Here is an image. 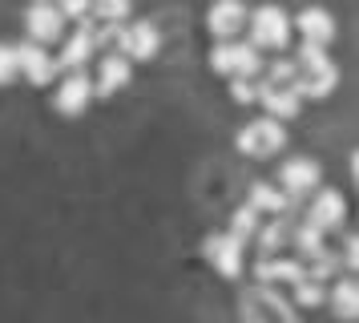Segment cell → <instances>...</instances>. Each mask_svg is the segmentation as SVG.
Masks as SVG:
<instances>
[{"instance_id": "cell-18", "label": "cell", "mask_w": 359, "mask_h": 323, "mask_svg": "<svg viewBox=\"0 0 359 323\" xmlns=\"http://www.w3.org/2000/svg\"><path fill=\"white\" fill-rule=\"evenodd\" d=\"M335 85H339V69L335 65H323V69H315V73H299V81H294L291 89H294V97L303 101V97H331L335 93Z\"/></svg>"}, {"instance_id": "cell-7", "label": "cell", "mask_w": 359, "mask_h": 323, "mask_svg": "<svg viewBox=\"0 0 359 323\" xmlns=\"http://www.w3.org/2000/svg\"><path fill=\"white\" fill-rule=\"evenodd\" d=\"M303 223H311L315 230H323V235L327 230H339V226L347 223V198H343L339 190H319L311 198Z\"/></svg>"}, {"instance_id": "cell-21", "label": "cell", "mask_w": 359, "mask_h": 323, "mask_svg": "<svg viewBox=\"0 0 359 323\" xmlns=\"http://www.w3.org/2000/svg\"><path fill=\"white\" fill-rule=\"evenodd\" d=\"M287 239H291V226H287V218H275V223H259V235H255V242H259L262 258H278V251L287 246Z\"/></svg>"}, {"instance_id": "cell-9", "label": "cell", "mask_w": 359, "mask_h": 323, "mask_svg": "<svg viewBox=\"0 0 359 323\" xmlns=\"http://www.w3.org/2000/svg\"><path fill=\"white\" fill-rule=\"evenodd\" d=\"M25 29H29V41L41 48L49 45V41H61V29H65L61 4H33L25 13Z\"/></svg>"}, {"instance_id": "cell-23", "label": "cell", "mask_w": 359, "mask_h": 323, "mask_svg": "<svg viewBox=\"0 0 359 323\" xmlns=\"http://www.w3.org/2000/svg\"><path fill=\"white\" fill-rule=\"evenodd\" d=\"M226 235H230V239H238L246 246V242L259 235V214H255L250 206H238L234 214H230V230H226Z\"/></svg>"}, {"instance_id": "cell-8", "label": "cell", "mask_w": 359, "mask_h": 323, "mask_svg": "<svg viewBox=\"0 0 359 323\" xmlns=\"http://www.w3.org/2000/svg\"><path fill=\"white\" fill-rule=\"evenodd\" d=\"M278 186H283L287 198L299 202L303 194H311L315 186H319V162L315 158H287L283 170H278Z\"/></svg>"}, {"instance_id": "cell-16", "label": "cell", "mask_w": 359, "mask_h": 323, "mask_svg": "<svg viewBox=\"0 0 359 323\" xmlns=\"http://www.w3.org/2000/svg\"><path fill=\"white\" fill-rule=\"evenodd\" d=\"M259 101H262V110H266L262 117H271L278 126L291 121L294 113H299V105H303V101L294 97V89H278V85H262V81H259Z\"/></svg>"}, {"instance_id": "cell-27", "label": "cell", "mask_w": 359, "mask_h": 323, "mask_svg": "<svg viewBox=\"0 0 359 323\" xmlns=\"http://www.w3.org/2000/svg\"><path fill=\"white\" fill-rule=\"evenodd\" d=\"M20 77L17 65V45H0V85H13Z\"/></svg>"}, {"instance_id": "cell-14", "label": "cell", "mask_w": 359, "mask_h": 323, "mask_svg": "<svg viewBox=\"0 0 359 323\" xmlns=\"http://www.w3.org/2000/svg\"><path fill=\"white\" fill-rule=\"evenodd\" d=\"M246 4H238V0H226V4H210V32L218 37V45L222 41H234L238 32L246 29Z\"/></svg>"}, {"instance_id": "cell-20", "label": "cell", "mask_w": 359, "mask_h": 323, "mask_svg": "<svg viewBox=\"0 0 359 323\" xmlns=\"http://www.w3.org/2000/svg\"><path fill=\"white\" fill-rule=\"evenodd\" d=\"M327 299H331V307H335V315H339L343 323H351L359 315L355 279H335V283H331V291H327Z\"/></svg>"}, {"instance_id": "cell-19", "label": "cell", "mask_w": 359, "mask_h": 323, "mask_svg": "<svg viewBox=\"0 0 359 323\" xmlns=\"http://www.w3.org/2000/svg\"><path fill=\"white\" fill-rule=\"evenodd\" d=\"M130 73L133 69L121 53H105L101 65H97V93L109 97V93H117V89H126V85H130Z\"/></svg>"}, {"instance_id": "cell-17", "label": "cell", "mask_w": 359, "mask_h": 323, "mask_svg": "<svg viewBox=\"0 0 359 323\" xmlns=\"http://www.w3.org/2000/svg\"><path fill=\"white\" fill-rule=\"evenodd\" d=\"M259 287H275V283H287V287H294L303 275H307V267L299 263V258H262L259 263Z\"/></svg>"}, {"instance_id": "cell-22", "label": "cell", "mask_w": 359, "mask_h": 323, "mask_svg": "<svg viewBox=\"0 0 359 323\" xmlns=\"http://www.w3.org/2000/svg\"><path fill=\"white\" fill-rule=\"evenodd\" d=\"M291 242H294V251H299V258H319L327 251L323 246V230H315L311 223H294L291 226Z\"/></svg>"}, {"instance_id": "cell-12", "label": "cell", "mask_w": 359, "mask_h": 323, "mask_svg": "<svg viewBox=\"0 0 359 323\" xmlns=\"http://www.w3.org/2000/svg\"><path fill=\"white\" fill-rule=\"evenodd\" d=\"M93 53H97V41H93V25H81V29H73L65 45H61V57H57V73L65 69V73H85V65L93 61Z\"/></svg>"}, {"instance_id": "cell-11", "label": "cell", "mask_w": 359, "mask_h": 323, "mask_svg": "<svg viewBox=\"0 0 359 323\" xmlns=\"http://www.w3.org/2000/svg\"><path fill=\"white\" fill-rule=\"evenodd\" d=\"M17 65L20 77H29V85H53V77H57V57L49 48L33 45V41L17 45Z\"/></svg>"}, {"instance_id": "cell-26", "label": "cell", "mask_w": 359, "mask_h": 323, "mask_svg": "<svg viewBox=\"0 0 359 323\" xmlns=\"http://www.w3.org/2000/svg\"><path fill=\"white\" fill-rule=\"evenodd\" d=\"M335 271H343L339 255H335V251H323L319 258H311V267H307V279H315V283H323V287H327V279H331Z\"/></svg>"}, {"instance_id": "cell-1", "label": "cell", "mask_w": 359, "mask_h": 323, "mask_svg": "<svg viewBox=\"0 0 359 323\" xmlns=\"http://www.w3.org/2000/svg\"><path fill=\"white\" fill-rule=\"evenodd\" d=\"M210 69H214V73H226L230 81H234V77L259 81L262 53L255 45H246V41H222V45L210 48Z\"/></svg>"}, {"instance_id": "cell-13", "label": "cell", "mask_w": 359, "mask_h": 323, "mask_svg": "<svg viewBox=\"0 0 359 323\" xmlns=\"http://www.w3.org/2000/svg\"><path fill=\"white\" fill-rule=\"evenodd\" d=\"M294 29L303 32V45L327 48L335 41V20H331V13H327V8H315V4H307L303 13L294 16Z\"/></svg>"}, {"instance_id": "cell-28", "label": "cell", "mask_w": 359, "mask_h": 323, "mask_svg": "<svg viewBox=\"0 0 359 323\" xmlns=\"http://www.w3.org/2000/svg\"><path fill=\"white\" fill-rule=\"evenodd\" d=\"M230 93H234V101H238V105H255V101H259V81L234 77V81H230Z\"/></svg>"}, {"instance_id": "cell-15", "label": "cell", "mask_w": 359, "mask_h": 323, "mask_svg": "<svg viewBox=\"0 0 359 323\" xmlns=\"http://www.w3.org/2000/svg\"><path fill=\"white\" fill-rule=\"evenodd\" d=\"M246 206L255 210V214H275V218H287V214L294 210V198H287L275 182H255V186H250V198H246Z\"/></svg>"}, {"instance_id": "cell-25", "label": "cell", "mask_w": 359, "mask_h": 323, "mask_svg": "<svg viewBox=\"0 0 359 323\" xmlns=\"http://www.w3.org/2000/svg\"><path fill=\"white\" fill-rule=\"evenodd\" d=\"M294 81H299V65H294L291 57H278V61L271 65V73H266V81H262V85H278V89H291Z\"/></svg>"}, {"instance_id": "cell-2", "label": "cell", "mask_w": 359, "mask_h": 323, "mask_svg": "<svg viewBox=\"0 0 359 323\" xmlns=\"http://www.w3.org/2000/svg\"><path fill=\"white\" fill-rule=\"evenodd\" d=\"M246 20H250V41L246 45H255L259 53L262 48H287V41H291V20H287V13L278 4H262Z\"/></svg>"}, {"instance_id": "cell-10", "label": "cell", "mask_w": 359, "mask_h": 323, "mask_svg": "<svg viewBox=\"0 0 359 323\" xmlns=\"http://www.w3.org/2000/svg\"><path fill=\"white\" fill-rule=\"evenodd\" d=\"M89 101H93V77L89 73H69L61 81V89L53 93V110L65 113V117H77V113H85Z\"/></svg>"}, {"instance_id": "cell-4", "label": "cell", "mask_w": 359, "mask_h": 323, "mask_svg": "<svg viewBox=\"0 0 359 323\" xmlns=\"http://www.w3.org/2000/svg\"><path fill=\"white\" fill-rule=\"evenodd\" d=\"M243 311L246 323H299L294 319V307L278 295L275 287H255L243 295Z\"/></svg>"}, {"instance_id": "cell-5", "label": "cell", "mask_w": 359, "mask_h": 323, "mask_svg": "<svg viewBox=\"0 0 359 323\" xmlns=\"http://www.w3.org/2000/svg\"><path fill=\"white\" fill-rule=\"evenodd\" d=\"M243 242L238 239H230L226 230H214L210 239L202 242V255H206V263H210L218 275H226V279H238L246 267V258H243Z\"/></svg>"}, {"instance_id": "cell-29", "label": "cell", "mask_w": 359, "mask_h": 323, "mask_svg": "<svg viewBox=\"0 0 359 323\" xmlns=\"http://www.w3.org/2000/svg\"><path fill=\"white\" fill-rule=\"evenodd\" d=\"M93 16H101L105 25H126L130 20V4H93Z\"/></svg>"}, {"instance_id": "cell-6", "label": "cell", "mask_w": 359, "mask_h": 323, "mask_svg": "<svg viewBox=\"0 0 359 323\" xmlns=\"http://www.w3.org/2000/svg\"><path fill=\"white\" fill-rule=\"evenodd\" d=\"M114 45L126 61H149V57L162 48V32L154 29L149 20H137V25H121Z\"/></svg>"}, {"instance_id": "cell-24", "label": "cell", "mask_w": 359, "mask_h": 323, "mask_svg": "<svg viewBox=\"0 0 359 323\" xmlns=\"http://www.w3.org/2000/svg\"><path fill=\"white\" fill-rule=\"evenodd\" d=\"M323 299H327V287L303 275V279L294 283V303H291V307H319Z\"/></svg>"}, {"instance_id": "cell-3", "label": "cell", "mask_w": 359, "mask_h": 323, "mask_svg": "<svg viewBox=\"0 0 359 323\" xmlns=\"http://www.w3.org/2000/svg\"><path fill=\"white\" fill-rule=\"evenodd\" d=\"M234 142H238V150L246 158H271V154H278L287 145V126H278L271 117H255V121H246L238 129Z\"/></svg>"}]
</instances>
